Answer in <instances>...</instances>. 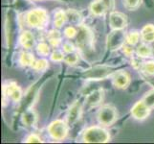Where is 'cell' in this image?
I'll use <instances>...</instances> for the list:
<instances>
[{"instance_id": "cell-28", "label": "cell", "mask_w": 154, "mask_h": 144, "mask_svg": "<svg viewBox=\"0 0 154 144\" xmlns=\"http://www.w3.org/2000/svg\"><path fill=\"white\" fill-rule=\"evenodd\" d=\"M142 0H124L125 7L128 11H135L141 6Z\"/></svg>"}, {"instance_id": "cell-23", "label": "cell", "mask_w": 154, "mask_h": 144, "mask_svg": "<svg viewBox=\"0 0 154 144\" xmlns=\"http://www.w3.org/2000/svg\"><path fill=\"white\" fill-rule=\"evenodd\" d=\"M67 14V21L71 22L72 24H79L82 20V17L78 11L74 9H69L66 11Z\"/></svg>"}, {"instance_id": "cell-31", "label": "cell", "mask_w": 154, "mask_h": 144, "mask_svg": "<svg viewBox=\"0 0 154 144\" xmlns=\"http://www.w3.org/2000/svg\"><path fill=\"white\" fill-rule=\"evenodd\" d=\"M63 34H64V36L67 39H74L77 37L78 30L74 27V26H68V27H66L64 31H63Z\"/></svg>"}, {"instance_id": "cell-30", "label": "cell", "mask_w": 154, "mask_h": 144, "mask_svg": "<svg viewBox=\"0 0 154 144\" xmlns=\"http://www.w3.org/2000/svg\"><path fill=\"white\" fill-rule=\"evenodd\" d=\"M50 58L53 62H61V61H64L65 55H64V53H63V50L60 51L57 49L51 53Z\"/></svg>"}, {"instance_id": "cell-10", "label": "cell", "mask_w": 154, "mask_h": 144, "mask_svg": "<svg viewBox=\"0 0 154 144\" xmlns=\"http://www.w3.org/2000/svg\"><path fill=\"white\" fill-rule=\"evenodd\" d=\"M151 109L144 103V101H138L134 104V106L131 109V115L134 117L135 119L138 120H144L149 115Z\"/></svg>"}, {"instance_id": "cell-26", "label": "cell", "mask_w": 154, "mask_h": 144, "mask_svg": "<svg viewBox=\"0 0 154 144\" xmlns=\"http://www.w3.org/2000/svg\"><path fill=\"white\" fill-rule=\"evenodd\" d=\"M36 52L39 56L42 57H47L50 54V45H48L46 42H39L36 45Z\"/></svg>"}, {"instance_id": "cell-16", "label": "cell", "mask_w": 154, "mask_h": 144, "mask_svg": "<svg viewBox=\"0 0 154 144\" xmlns=\"http://www.w3.org/2000/svg\"><path fill=\"white\" fill-rule=\"evenodd\" d=\"M141 39L146 43H152L154 42V25L146 24L141 30Z\"/></svg>"}, {"instance_id": "cell-25", "label": "cell", "mask_w": 154, "mask_h": 144, "mask_svg": "<svg viewBox=\"0 0 154 144\" xmlns=\"http://www.w3.org/2000/svg\"><path fill=\"white\" fill-rule=\"evenodd\" d=\"M142 100L144 101V103L149 109H151V110L154 109V88L150 89L149 91H147Z\"/></svg>"}, {"instance_id": "cell-22", "label": "cell", "mask_w": 154, "mask_h": 144, "mask_svg": "<svg viewBox=\"0 0 154 144\" xmlns=\"http://www.w3.org/2000/svg\"><path fill=\"white\" fill-rule=\"evenodd\" d=\"M140 39H141V32L137 30H131L128 33H126L125 43L134 46L139 42Z\"/></svg>"}, {"instance_id": "cell-33", "label": "cell", "mask_w": 154, "mask_h": 144, "mask_svg": "<svg viewBox=\"0 0 154 144\" xmlns=\"http://www.w3.org/2000/svg\"><path fill=\"white\" fill-rule=\"evenodd\" d=\"M25 142H28V143H40V142H42V140L36 134H31L30 136H28L27 137H26Z\"/></svg>"}, {"instance_id": "cell-36", "label": "cell", "mask_w": 154, "mask_h": 144, "mask_svg": "<svg viewBox=\"0 0 154 144\" xmlns=\"http://www.w3.org/2000/svg\"><path fill=\"white\" fill-rule=\"evenodd\" d=\"M152 49H153V56H154V45L152 46Z\"/></svg>"}, {"instance_id": "cell-7", "label": "cell", "mask_w": 154, "mask_h": 144, "mask_svg": "<svg viewBox=\"0 0 154 144\" xmlns=\"http://www.w3.org/2000/svg\"><path fill=\"white\" fill-rule=\"evenodd\" d=\"M3 92V106L6 105L5 100L6 98L14 101V102H19L22 98V90L18 87V85L14 81H9L3 85L2 88Z\"/></svg>"}, {"instance_id": "cell-15", "label": "cell", "mask_w": 154, "mask_h": 144, "mask_svg": "<svg viewBox=\"0 0 154 144\" xmlns=\"http://www.w3.org/2000/svg\"><path fill=\"white\" fill-rule=\"evenodd\" d=\"M19 43L25 49H31L35 45V37L31 31H23L19 36Z\"/></svg>"}, {"instance_id": "cell-11", "label": "cell", "mask_w": 154, "mask_h": 144, "mask_svg": "<svg viewBox=\"0 0 154 144\" xmlns=\"http://www.w3.org/2000/svg\"><path fill=\"white\" fill-rule=\"evenodd\" d=\"M109 24L112 30L125 29L127 26L126 15L120 12H111L109 14Z\"/></svg>"}, {"instance_id": "cell-32", "label": "cell", "mask_w": 154, "mask_h": 144, "mask_svg": "<svg viewBox=\"0 0 154 144\" xmlns=\"http://www.w3.org/2000/svg\"><path fill=\"white\" fill-rule=\"evenodd\" d=\"M62 50L64 53L68 54V53L75 52L76 48H75V45H74L71 41H65L64 43L62 44Z\"/></svg>"}, {"instance_id": "cell-8", "label": "cell", "mask_w": 154, "mask_h": 144, "mask_svg": "<svg viewBox=\"0 0 154 144\" xmlns=\"http://www.w3.org/2000/svg\"><path fill=\"white\" fill-rule=\"evenodd\" d=\"M126 33L124 29H115L107 37V48L110 51H116L125 44Z\"/></svg>"}, {"instance_id": "cell-3", "label": "cell", "mask_w": 154, "mask_h": 144, "mask_svg": "<svg viewBox=\"0 0 154 144\" xmlns=\"http://www.w3.org/2000/svg\"><path fill=\"white\" fill-rule=\"evenodd\" d=\"M25 19L31 27L42 29L48 24L49 15L44 9H33L26 14Z\"/></svg>"}, {"instance_id": "cell-1", "label": "cell", "mask_w": 154, "mask_h": 144, "mask_svg": "<svg viewBox=\"0 0 154 144\" xmlns=\"http://www.w3.org/2000/svg\"><path fill=\"white\" fill-rule=\"evenodd\" d=\"M76 41L78 48L84 54H88L94 49V34L86 26H79Z\"/></svg>"}, {"instance_id": "cell-2", "label": "cell", "mask_w": 154, "mask_h": 144, "mask_svg": "<svg viewBox=\"0 0 154 144\" xmlns=\"http://www.w3.org/2000/svg\"><path fill=\"white\" fill-rule=\"evenodd\" d=\"M110 140V135L105 129L99 126L89 127L82 135V141L86 143H105Z\"/></svg>"}, {"instance_id": "cell-9", "label": "cell", "mask_w": 154, "mask_h": 144, "mask_svg": "<svg viewBox=\"0 0 154 144\" xmlns=\"http://www.w3.org/2000/svg\"><path fill=\"white\" fill-rule=\"evenodd\" d=\"M131 81V78L128 72L125 70H119L115 71L112 75V82L113 85L117 88L124 89L129 86Z\"/></svg>"}, {"instance_id": "cell-24", "label": "cell", "mask_w": 154, "mask_h": 144, "mask_svg": "<svg viewBox=\"0 0 154 144\" xmlns=\"http://www.w3.org/2000/svg\"><path fill=\"white\" fill-rule=\"evenodd\" d=\"M32 67L36 71H44L49 67V62L45 59H38L34 62Z\"/></svg>"}, {"instance_id": "cell-18", "label": "cell", "mask_w": 154, "mask_h": 144, "mask_svg": "<svg viewBox=\"0 0 154 144\" xmlns=\"http://www.w3.org/2000/svg\"><path fill=\"white\" fill-rule=\"evenodd\" d=\"M67 21V14L61 9H57L54 14V25L56 28H61Z\"/></svg>"}, {"instance_id": "cell-5", "label": "cell", "mask_w": 154, "mask_h": 144, "mask_svg": "<svg viewBox=\"0 0 154 144\" xmlns=\"http://www.w3.org/2000/svg\"><path fill=\"white\" fill-rule=\"evenodd\" d=\"M118 113L111 105H104L100 108L97 114V119L100 124L103 126H110L117 120Z\"/></svg>"}, {"instance_id": "cell-29", "label": "cell", "mask_w": 154, "mask_h": 144, "mask_svg": "<svg viewBox=\"0 0 154 144\" xmlns=\"http://www.w3.org/2000/svg\"><path fill=\"white\" fill-rule=\"evenodd\" d=\"M79 57L78 53L76 52L68 53L67 55H65V58H64V62L70 66H75L76 63L79 62Z\"/></svg>"}, {"instance_id": "cell-19", "label": "cell", "mask_w": 154, "mask_h": 144, "mask_svg": "<svg viewBox=\"0 0 154 144\" xmlns=\"http://www.w3.org/2000/svg\"><path fill=\"white\" fill-rule=\"evenodd\" d=\"M36 120H38V114L33 110H26L22 115V122L26 126H34Z\"/></svg>"}, {"instance_id": "cell-12", "label": "cell", "mask_w": 154, "mask_h": 144, "mask_svg": "<svg viewBox=\"0 0 154 144\" xmlns=\"http://www.w3.org/2000/svg\"><path fill=\"white\" fill-rule=\"evenodd\" d=\"M82 107L79 102H75L68 110L67 114V123L69 125H72L79 119V117L82 115Z\"/></svg>"}, {"instance_id": "cell-14", "label": "cell", "mask_w": 154, "mask_h": 144, "mask_svg": "<svg viewBox=\"0 0 154 144\" xmlns=\"http://www.w3.org/2000/svg\"><path fill=\"white\" fill-rule=\"evenodd\" d=\"M103 96H104L103 89L100 88L97 90H94L93 92H91L86 97V104L89 107H97L103 102Z\"/></svg>"}, {"instance_id": "cell-34", "label": "cell", "mask_w": 154, "mask_h": 144, "mask_svg": "<svg viewBox=\"0 0 154 144\" xmlns=\"http://www.w3.org/2000/svg\"><path fill=\"white\" fill-rule=\"evenodd\" d=\"M122 49H123L124 54L126 57H132V56H133L134 49H133V46H132V45H129V44L125 43L123 47H122Z\"/></svg>"}, {"instance_id": "cell-17", "label": "cell", "mask_w": 154, "mask_h": 144, "mask_svg": "<svg viewBox=\"0 0 154 144\" xmlns=\"http://www.w3.org/2000/svg\"><path fill=\"white\" fill-rule=\"evenodd\" d=\"M136 54L140 58H149L153 56V49L152 46L149 45V43H144L139 44L136 48Z\"/></svg>"}, {"instance_id": "cell-20", "label": "cell", "mask_w": 154, "mask_h": 144, "mask_svg": "<svg viewBox=\"0 0 154 144\" xmlns=\"http://www.w3.org/2000/svg\"><path fill=\"white\" fill-rule=\"evenodd\" d=\"M47 38H48V41L52 47H57L60 44L61 42V35L58 30H51L48 35H47Z\"/></svg>"}, {"instance_id": "cell-27", "label": "cell", "mask_w": 154, "mask_h": 144, "mask_svg": "<svg viewBox=\"0 0 154 144\" xmlns=\"http://www.w3.org/2000/svg\"><path fill=\"white\" fill-rule=\"evenodd\" d=\"M142 71L147 76H154V61H149L143 63Z\"/></svg>"}, {"instance_id": "cell-13", "label": "cell", "mask_w": 154, "mask_h": 144, "mask_svg": "<svg viewBox=\"0 0 154 144\" xmlns=\"http://www.w3.org/2000/svg\"><path fill=\"white\" fill-rule=\"evenodd\" d=\"M89 10L93 15L100 17V15H103L106 13V11H108V8L103 0H94L90 4Z\"/></svg>"}, {"instance_id": "cell-21", "label": "cell", "mask_w": 154, "mask_h": 144, "mask_svg": "<svg viewBox=\"0 0 154 144\" xmlns=\"http://www.w3.org/2000/svg\"><path fill=\"white\" fill-rule=\"evenodd\" d=\"M19 63L22 66H33L34 62L35 61V59L34 57V55L30 52H26L23 51L20 53L19 56Z\"/></svg>"}, {"instance_id": "cell-6", "label": "cell", "mask_w": 154, "mask_h": 144, "mask_svg": "<svg viewBox=\"0 0 154 144\" xmlns=\"http://www.w3.org/2000/svg\"><path fill=\"white\" fill-rule=\"evenodd\" d=\"M68 123L65 121L57 119L53 121L52 123L48 126V133L51 137L55 140H62L67 136L69 132Z\"/></svg>"}, {"instance_id": "cell-4", "label": "cell", "mask_w": 154, "mask_h": 144, "mask_svg": "<svg viewBox=\"0 0 154 144\" xmlns=\"http://www.w3.org/2000/svg\"><path fill=\"white\" fill-rule=\"evenodd\" d=\"M116 69L107 66H96L84 71L82 76L85 80H103L109 76H112Z\"/></svg>"}, {"instance_id": "cell-35", "label": "cell", "mask_w": 154, "mask_h": 144, "mask_svg": "<svg viewBox=\"0 0 154 144\" xmlns=\"http://www.w3.org/2000/svg\"><path fill=\"white\" fill-rule=\"evenodd\" d=\"M140 57L139 56H137V58H133L132 59V61H131V65L133 66L135 68H141L142 66H143V63L144 62H141V60H140Z\"/></svg>"}]
</instances>
